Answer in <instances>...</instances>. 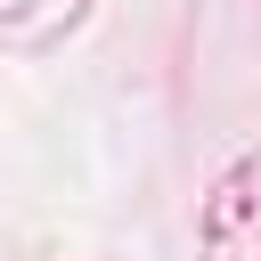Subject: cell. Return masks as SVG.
<instances>
[{"label": "cell", "mask_w": 261, "mask_h": 261, "mask_svg": "<svg viewBox=\"0 0 261 261\" xmlns=\"http://www.w3.org/2000/svg\"><path fill=\"white\" fill-rule=\"evenodd\" d=\"M204 261H261V155L237 163L204 204Z\"/></svg>", "instance_id": "1"}, {"label": "cell", "mask_w": 261, "mask_h": 261, "mask_svg": "<svg viewBox=\"0 0 261 261\" xmlns=\"http://www.w3.org/2000/svg\"><path fill=\"white\" fill-rule=\"evenodd\" d=\"M82 8H90V0H0V41H8V49H41V41H57Z\"/></svg>", "instance_id": "2"}]
</instances>
